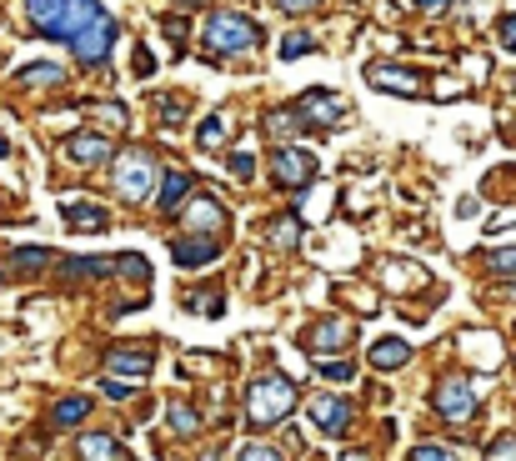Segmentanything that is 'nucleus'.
<instances>
[{
    "instance_id": "f257e3e1",
    "label": "nucleus",
    "mask_w": 516,
    "mask_h": 461,
    "mask_svg": "<svg viewBox=\"0 0 516 461\" xmlns=\"http://www.w3.org/2000/svg\"><path fill=\"white\" fill-rule=\"evenodd\" d=\"M26 16H31L36 36L66 41L76 51V61H86V66H106V56L116 46V21L101 11V0H26Z\"/></svg>"
},
{
    "instance_id": "f03ea898",
    "label": "nucleus",
    "mask_w": 516,
    "mask_h": 461,
    "mask_svg": "<svg viewBox=\"0 0 516 461\" xmlns=\"http://www.w3.org/2000/svg\"><path fill=\"white\" fill-rule=\"evenodd\" d=\"M291 406H296V381L281 376V371L256 376L251 391H246V416H251L256 426H281V421L291 416Z\"/></svg>"
},
{
    "instance_id": "7ed1b4c3",
    "label": "nucleus",
    "mask_w": 516,
    "mask_h": 461,
    "mask_svg": "<svg viewBox=\"0 0 516 461\" xmlns=\"http://www.w3.org/2000/svg\"><path fill=\"white\" fill-rule=\"evenodd\" d=\"M111 181H116L121 201H131V206L151 201V196H156V181H161V171H156V156H151L146 146H126V151L111 161Z\"/></svg>"
},
{
    "instance_id": "20e7f679",
    "label": "nucleus",
    "mask_w": 516,
    "mask_h": 461,
    "mask_svg": "<svg viewBox=\"0 0 516 461\" xmlns=\"http://www.w3.org/2000/svg\"><path fill=\"white\" fill-rule=\"evenodd\" d=\"M201 41H206V56H246V51L261 46V26L251 16H241V11H216L206 21Z\"/></svg>"
},
{
    "instance_id": "39448f33",
    "label": "nucleus",
    "mask_w": 516,
    "mask_h": 461,
    "mask_svg": "<svg viewBox=\"0 0 516 461\" xmlns=\"http://www.w3.org/2000/svg\"><path fill=\"white\" fill-rule=\"evenodd\" d=\"M271 181H276L281 191H306V186L316 181V156L281 141V146L271 151Z\"/></svg>"
},
{
    "instance_id": "423d86ee",
    "label": "nucleus",
    "mask_w": 516,
    "mask_h": 461,
    "mask_svg": "<svg viewBox=\"0 0 516 461\" xmlns=\"http://www.w3.org/2000/svg\"><path fill=\"white\" fill-rule=\"evenodd\" d=\"M431 406H436V416H441V421L466 426V421L476 416V386H471V381H461V376H446V381H436Z\"/></svg>"
},
{
    "instance_id": "0eeeda50",
    "label": "nucleus",
    "mask_w": 516,
    "mask_h": 461,
    "mask_svg": "<svg viewBox=\"0 0 516 461\" xmlns=\"http://www.w3.org/2000/svg\"><path fill=\"white\" fill-rule=\"evenodd\" d=\"M351 321H341V316H326V321H311L306 331H301V351H311V356H346V346H351Z\"/></svg>"
},
{
    "instance_id": "6e6552de",
    "label": "nucleus",
    "mask_w": 516,
    "mask_h": 461,
    "mask_svg": "<svg viewBox=\"0 0 516 461\" xmlns=\"http://www.w3.org/2000/svg\"><path fill=\"white\" fill-rule=\"evenodd\" d=\"M296 116H301V126H336L346 116V101H336L326 86H316V91L296 96Z\"/></svg>"
},
{
    "instance_id": "1a4fd4ad",
    "label": "nucleus",
    "mask_w": 516,
    "mask_h": 461,
    "mask_svg": "<svg viewBox=\"0 0 516 461\" xmlns=\"http://www.w3.org/2000/svg\"><path fill=\"white\" fill-rule=\"evenodd\" d=\"M171 256H176V266H181V271H201V266H211V261L221 256V236L186 231V236H176V241H171Z\"/></svg>"
},
{
    "instance_id": "9d476101",
    "label": "nucleus",
    "mask_w": 516,
    "mask_h": 461,
    "mask_svg": "<svg viewBox=\"0 0 516 461\" xmlns=\"http://www.w3.org/2000/svg\"><path fill=\"white\" fill-rule=\"evenodd\" d=\"M311 421L321 436H346L356 421V406L346 396H311Z\"/></svg>"
},
{
    "instance_id": "9b49d317",
    "label": "nucleus",
    "mask_w": 516,
    "mask_h": 461,
    "mask_svg": "<svg viewBox=\"0 0 516 461\" xmlns=\"http://www.w3.org/2000/svg\"><path fill=\"white\" fill-rule=\"evenodd\" d=\"M366 86L391 91V96H406V101H416V96H421V76H416V71H406V66H366Z\"/></svg>"
},
{
    "instance_id": "f8f14e48",
    "label": "nucleus",
    "mask_w": 516,
    "mask_h": 461,
    "mask_svg": "<svg viewBox=\"0 0 516 461\" xmlns=\"http://www.w3.org/2000/svg\"><path fill=\"white\" fill-rule=\"evenodd\" d=\"M111 136H101V131H76V136H66V156L76 161V166H106L111 161Z\"/></svg>"
},
{
    "instance_id": "ddd939ff",
    "label": "nucleus",
    "mask_w": 516,
    "mask_h": 461,
    "mask_svg": "<svg viewBox=\"0 0 516 461\" xmlns=\"http://www.w3.org/2000/svg\"><path fill=\"white\" fill-rule=\"evenodd\" d=\"M181 221H186V231H201V236H221L231 216L221 211V201H211V196H196V201H186Z\"/></svg>"
},
{
    "instance_id": "4468645a",
    "label": "nucleus",
    "mask_w": 516,
    "mask_h": 461,
    "mask_svg": "<svg viewBox=\"0 0 516 461\" xmlns=\"http://www.w3.org/2000/svg\"><path fill=\"white\" fill-rule=\"evenodd\" d=\"M61 216H66V226L71 231H86V236H96V231H106V206H91V201H61Z\"/></svg>"
},
{
    "instance_id": "2eb2a0df",
    "label": "nucleus",
    "mask_w": 516,
    "mask_h": 461,
    "mask_svg": "<svg viewBox=\"0 0 516 461\" xmlns=\"http://www.w3.org/2000/svg\"><path fill=\"white\" fill-rule=\"evenodd\" d=\"M76 451H81V461H131V451L116 436H106V431H86Z\"/></svg>"
},
{
    "instance_id": "dca6fc26",
    "label": "nucleus",
    "mask_w": 516,
    "mask_h": 461,
    "mask_svg": "<svg viewBox=\"0 0 516 461\" xmlns=\"http://www.w3.org/2000/svg\"><path fill=\"white\" fill-rule=\"evenodd\" d=\"M191 186H196L191 171H166V176L156 181V206H161V211H176V206L191 196Z\"/></svg>"
},
{
    "instance_id": "f3484780",
    "label": "nucleus",
    "mask_w": 516,
    "mask_h": 461,
    "mask_svg": "<svg viewBox=\"0 0 516 461\" xmlns=\"http://www.w3.org/2000/svg\"><path fill=\"white\" fill-rule=\"evenodd\" d=\"M406 361H411V341H401V336L371 341V366H376V371H401Z\"/></svg>"
},
{
    "instance_id": "a211bd4d",
    "label": "nucleus",
    "mask_w": 516,
    "mask_h": 461,
    "mask_svg": "<svg viewBox=\"0 0 516 461\" xmlns=\"http://www.w3.org/2000/svg\"><path fill=\"white\" fill-rule=\"evenodd\" d=\"M266 246H276V251H296L301 246V216H271V226H266Z\"/></svg>"
},
{
    "instance_id": "6ab92c4d",
    "label": "nucleus",
    "mask_w": 516,
    "mask_h": 461,
    "mask_svg": "<svg viewBox=\"0 0 516 461\" xmlns=\"http://www.w3.org/2000/svg\"><path fill=\"white\" fill-rule=\"evenodd\" d=\"M106 366H111V371H126V376H151L156 351H151V346H141V351H106Z\"/></svg>"
},
{
    "instance_id": "aec40b11",
    "label": "nucleus",
    "mask_w": 516,
    "mask_h": 461,
    "mask_svg": "<svg viewBox=\"0 0 516 461\" xmlns=\"http://www.w3.org/2000/svg\"><path fill=\"white\" fill-rule=\"evenodd\" d=\"M16 86H66V66H56V61L21 66V71H16Z\"/></svg>"
},
{
    "instance_id": "412c9836",
    "label": "nucleus",
    "mask_w": 516,
    "mask_h": 461,
    "mask_svg": "<svg viewBox=\"0 0 516 461\" xmlns=\"http://www.w3.org/2000/svg\"><path fill=\"white\" fill-rule=\"evenodd\" d=\"M101 276H111L106 256H71L66 261V281H101Z\"/></svg>"
},
{
    "instance_id": "4be33fe9",
    "label": "nucleus",
    "mask_w": 516,
    "mask_h": 461,
    "mask_svg": "<svg viewBox=\"0 0 516 461\" xmlns=\"http://www.w3.org/2000/svg\"><path fill=\"white\" fill-rule=\"evenodd\" d=\"M111 276H126V281H136V286H151V261H146L141 251H126V256L111 261Z\"/></svg>"
},
{
    "instance_id": "5701e85b",
    "label": "nucleus",
    "mask_w": 516,
    "mask_h": 461,
    "mask_svg": "<svg viewBox=\"0 0 516 461\" xmlns=\"http://www.w3.org/2000/svg\"><path fill=\"white\" fill-rule=\"evenodd\" d=\"M166 421H171L176 436H196V431H201V411L186 406V401H171V406H166Z\"/></svg>"
},
{
    "instance_id": "b1692460",
    "label": "nucleus",
    "mask_w": 516,
    "mask_h": 461,
    "mask_svg": "<svg viewBox=\"0 0 516 461\" xmlns=\"http://www.w3.org/2000/svg\"><path fill=\"white\" fill-rule=\"evenodd\" d=\"M266 131H271V136H281V141H291V136L301 131V116H296V106H291V111H271V116H266Z\"/></svg>"
},
{
    "instance_id": "393cba45",
    "label": "nucleus",
    "mask_w": 516,
    "mask_h": 461,
    "mask_svg": "<svg viewBox=\"0 0 516 461\" xmlns=\"http://www.w3.org/2000/svg\"><path fill=\"white\" fill-rule=\"evenodd\" d=\"M11 266L26 271V276H31V271H46V266H51V251H46V246H26V251L11 256Z\"/></svg>"
},
{
    "instance_id": "a878e982",
    "label": "nucleus",
    "mask_w": 516,
    "mask_h": 461,
    "mask_svg": "<svg viewBox=\"0 0 516 461\" xmlns=\"http://www.w3.org/2000/svg\"><path fill=\"white\" fill-rule=\"evenodd\" d=\"M91 416V401L86 396H66L61 406H56V426H76V421H86Z\"/></svg>"
},
{
    "instance_id": "bb28decb",
    "label": "nucleus",
    "mask_w": 516,
    "mask_h": 461,
    "mask_svg": "<svg viewBox=\"0 0 516 461\" xmlns=\"http://www.w3.org/2000/svg\"><path fill=\"white\" fill-rule=\"evenodd\" d=\"M221 136H226V116H206L201 131H196V146H201V151H216Z\"/></svg>"
},
{
    "instance_id": "cd10ccee",
    "label": "nucleus",
    "mask_w": 516,
    "mask_h": 461,
    "mask_svg": "<svg viewBox=\"0 0 516 461\" xmlns=\"http://www.w3.org/2000/svg\"><path fill=\"white\" fill-rule=\"evenodd\" d=\"M186 116H191V101H186V96H176V91L161 96V121H166V126H181Z\"/></svg>"
},
{
    "instance_id": "c85d7f7f",
    "label": "nucleus",
    "mask_w": 516,
    "mask_h": 461,
    "mask_svg": "<svg viewBox=\"0 0 516 461\" xmlns=\"http://www.w3.org/2000/svg\"><path fill=\"white\" fill-rule=\"evenodd\" d=\"M186 306H191V311H201V316H211V321H216V316H226V306H221V296H216V291H196V296H186Z\"/></svg>"
},
{
    "instance_id": "c756f323",
    "label": "nucleus",
    "mask_w": 516,
    "mask_h": 461,
    "mask_svg": "<svg viewBox=\"0 0 516 461\" xmlns=\"http://www.w3.org/2000/svg\"><path fill=\"white\" fill-rule=\"evenodd\" d=\"M306 51H316V41H311L306 31H291V36L281 41V61H296V56H306Z\"/></svg>"
},
{
    "instance_id": "7c9ffc66",
    "label": "nucleus",
    "mask_w": 516,
    "mask_h": 461,
    "mask_svg": "<svg viewBox=\"0 0 516 461\" xmlns=\"http://www.w3.org/2000/svg\"><path fill=\"white\" fill-rule=\"evenodd\" d=\"M316 371L326 381H351V361H336V356H316Z\"/></svg>"
},
{
    "instance_id": "2f4dec72",
    "label": "nucleus",
    "mask_w": 516,
    "mask_h": 461,
    "mask_svg": "<svg viewBox=\"0 0 516 461\" xmlns=\"http://www.w3.org/2000/svg\"><path fill=\"white\" fill-rule=\"evenodd\" d=\"M486 461H516V431L496 436V441L486 446Z\"/></svg>"
},
{
    "instance_id": "473e14b6",
    "label": "nucleus",
    "mask_w": 516,
    "mask_h": 461,
    "mask_svg": "<svg viewBox=\"0 0 516 461\" xmlns=\"http://www.w3.org/2000/svg\"><path fill=\"white\" fill-rule=\"evenodd\" d=\"M236 461H286V456H281L276 446H266V441H246Z\"/></svg>"
},
{
    "instance_id": "72a5a7b5",
    "label": "nucleus",
    "mask_w": 516,
    "mask_h": 461,
    "mask_svg": "<svg viewBox=\"0 0 516 461\" xmlns=\"http://www.w3.org/2000/svg\"><path fill=\"white\" fill-rule=\"evenodd\" d=\"M486 266H491L496 276H516V246H506V251H491V256H486Z\"/></svg>"
},
{
    "instance_id": "f704fd0d",
    "label": "nucleus",
    "mask_w": 516,
    "mask_h": 461,
    "mask_svg": "<svg viewBox=\"0 0 516 461\" xmlns=\"http://www.w3.org/2000/svg\"><path fill=\"white\" fill-rule=\"evenodd\" d=\"M96 121H101V126H111V131H126V121H131V116H126V106H96Z\"/></svg>"
},
{
    "instance_id": "c9c22d12",
    "label": "nucleus",
    "mask_w": 516,
    "mask_h": 461,
    "mask_svg": "<svg viewBox=\"0 0 516 461\" xmlns=\"http://www.w3.org/2000/svg\"><path fill=\"white\" fill-rule=\"evenodd\" d=\"M411 461H456V456L436 441H421V446H411Z\"/></svg>"
},
{
    "instance_id": "e433bc0d",
    "label": "nucleus",
    "mask_w": 516,
    "mask_h": 461,
    "mask_svg": "<svg viewBox=\"0 0 516 461\" xmlns=\"http://www.w3.org/2000/svg\"><path fill=\"white\" fill-rule=\"evenodd\" d=\"M226 166H231V176H241V181H251V171H256V156H251V151H236V156H231Z\"/></svg>"
},
{
    "instance_id": "4c0bfd02",
    "label": "nucleus",
    "mask_w": 516,
    "mask_h": 461,
    "mask_svg": "<svg viewBox=\"0 0 516 461\" xmlns=\"http://www.w3.org/2000/svg\"><path fill=\"white\" fill-rule=\"evenodd\" d=\"M276 6L286 11V16H306V11H316L321 0H276Z\"/></svg>"
},
{
    "instance_id": "58836bf2",
    "label": "nucleus",
    "mask_w": 516,
    "mask_h": 461,
    "mask_svg": "<svg viewBox=\"0 0 516 461\" xmlns=\"http://www.w3.org/2000/svg\"><path fill=\"white\" fill-rule=\"evenodd\" d=\"M101 386H106V396H111V401H131V391H136L131 381H101Z\"/></svg>"
},
{
    "instance_id": "ea45409f",
    "label": "nucleus",
    "mask_w": 516,
    "mask_h": 461,
    "mask_svg": "<svg viewBox=\"0 0 516 461\" xmlns=\"http://www.w3.org/2000/svg\"><path fill=\"white\" fill-rule=\"evenodd\" d=\"M496 36H501V46H506V51H516V16H506V21L496 26Z\"/></svg>"
},
{
    "instance_id": "a19ab883",
    "label": "nucleus",
    "mask_w": 516,
    "mask_h": 461,
    "mask_svg": "<svg viewBox=\"0 0 516 461\" xmlns=\"http://www.w3.org/2000/svg\"><path fill=\"white\" fill-rule=\"evenodd\" d=\"M151 71H156V56L141 46V51H136V76H151Z\"/></svg>"
},
{
    "instance_id": "79ce46f5",
    "label": "nucleus",
    "mask_w": 516,
    "mask_h": 461,
    "mask_svg": "<svg viewBox=\"0 0 516 461\" xmlns=\"http://www.w3.org/2000/svg\"><path fill=\"white\" fill-rule=\"evenodd\" d=\"M416 6H421V11H426V16H441V11H446V6H451V0H416Z\"/></svg>"
},
{
    "instance_id": "37998d69",
    "label": "nucleus",
    "mask_w": 516,
    "mask_h": 461,
    "mask_svg": "<svg viewBox=\"0 0 516 461\" xmlns=\"http://www.w3.org/2000/svg\"><path fill=\"white\" fill-rule=\"evenodd\" d=\"M456 211H461V216H476V211H481V201H476V196H461V206H456Z\"/></svg>"
},
{
    "instance_id": "c03bdc74",
    "label": "nucleus",
    "mask_w": 516,
    "mask_h": 461,
    "mask_svg": "<svg viewBox=\"0 0 516 461\" xmlns=\"http://www.w3.org/2000/svg\"><path fill=\"white\" fill-rule=\"evenodd\" d=\"M341 461H371V456H366V451H346Z\"/></svg>"
},
{
    "instance_id": "a18cd8bd",
    "label": "nucleus",
    "mask_w": 516,
    "mask_h": 461,
    "mask_svg": "<svg viewBox=\"0 0 516 461\" xmlns=\"http://www.w3.org/2000/svg\"><path fill=\"white\" fill-rule=\"evenodd\" d=\"M6 156H11V141H6V136H0V161H6Z\"/></svg>"
},
{
    "instance_id": "49530a36",
    "label": "nucleus",
    "mask_w": 516,
    "mask_h": 461,
    "mask_svg": "<svg viewBox=\"0 0 516 461\" xmlns=\"http://www.w3.org/2000/svg\"><path fill=\"white\" fill-rule=\"evenodd\" d=\"M201 461H226V451H206V456H201Z\"/></svg>"
},
{
    "instance_id": "de8ad7c7",
    "label": "nucleus",
    "mask_w": 516,
    "mask_h": 461,
    "mask_svg": "<svg viewBox=\"0 0 516 461\" xmlns=\"http://www.w3.org/2000/svg\"><path fill=\"white\" fill-rule=\"evenodd\" d=\"M0 286H6V271H0Z\"/></svg>"
},
{
    "instance_id": "09e8293b",
    "label": "nucleus",
    "mask_w": 516,
    "mask_h": 461,
    "mask_svg": "<svg viewBox=\"0 0 516 461\" xmlns=\"http://www.w3.org/2000/svg\"><path fill=\"white\" fill-rule=\"evenodd\" d=\"M191 6H196V0H191Z\"/></svg>"
}]
</instances>
